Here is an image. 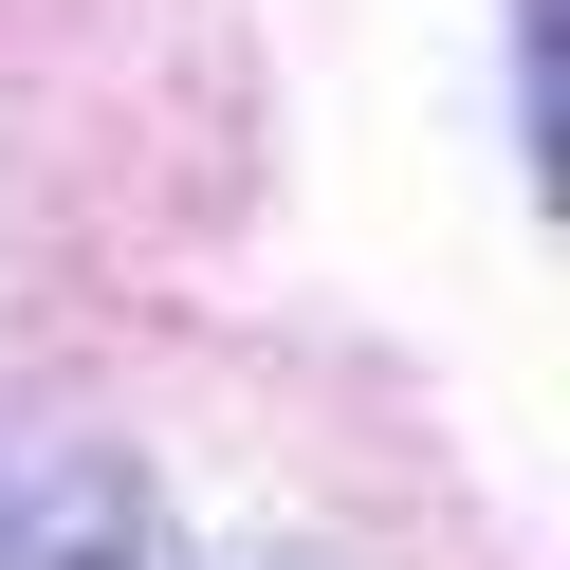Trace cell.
I'll use <instances>...</instances> for the list:
<instances>
[{"instance_id":"1","label":"cell","mask_w":570,"mask_h":570,"mask_svg":"<svg viewBox=\"0 0 570 570\" xmlns=\"http://www.w3.org/2000/svg\"><path fill=\"white\" fill-rule=\"evenodd\" d=\"M0 570H258V552H203V533L166 515L148 479H111V460H75V479L0 497Z\"/></svg>"}]
</instances>
